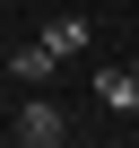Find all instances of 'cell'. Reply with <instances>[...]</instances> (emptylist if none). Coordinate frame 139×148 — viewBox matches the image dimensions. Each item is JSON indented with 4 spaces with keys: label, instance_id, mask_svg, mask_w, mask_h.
I'll return each mask as SVG.
<instances>
[{
    "label": "cell",
    "instance_id": "cell-1",
    "mask_svg": "<svg viewBox=\"0 0 139 148\" xmlns=\"http://www.w3.org/2000/svg\"><path fill=\"white\" fill-rule=\"evenodd\" d=\"M9 131H18V139H26V148H52V139H61V131H70V113H61V105H52V96H26V105H18V122H9Z\"/></svg>",
    "mask_w": 139,
    "mask_h": 148
},
{
    "label": "cell",
    "instance_id": "cell-2",
    "mask_svg": "<svg viewBox=\"0 0 139 148\" xmlns=\"http://www.w3.org/2000/svg\"><path fill=\"white\" fill-rule=\"evenodd\" d=\"M9 70H18V79H26V87H44V79H52V70H61V52H52V44L35 35V44H18V52H9Z\"/></svg>",
    "mask_w": 139,
    "mask_h": 148
},
{
    "label": "cell",
    "instance_id": "cell-3",
    "mask_svg": "<svg viewBox=\"0 0 139 148\" xmlns=\"http://www.w3.org/2000/svg\"><path fill=\"white\" fill-rule=\"evenodd\" d=\"M96 96H104L113 113H130V105H139V79H130V70H96Z\"/></svg>",
    "mask_w": 139,
    "mask_h": 148
},
{
    "label": "cell",
    "instance_id": "cell-4",
    "mask_svg": "<svg viewBox=\"0 0 139 148\" xmlns=\"http://www.w3.org/2000/svg\"><path fill=\"white\" fill-rule=\"evenodd\" d=\"M44 44H52L61 61H70V52H87V18H52V26H44Z\"/></svg>",
    "mask_w": 139,
    "mask_h": 148
},
{
    "label": "cell",
    "instance_id": "cell-5",
    "mask_svg": "<svg viewBox=\"0 0 139 148\" xmlns=\"http://www.w3.org/2000/svg\"><path fill=\"white\" fill-rule=\"evenodd\" d=\"M130 79H139V70H130Z\"/></svg>",
    "mask_w": 139,
    "mask_h": 148
}]
</instances>
